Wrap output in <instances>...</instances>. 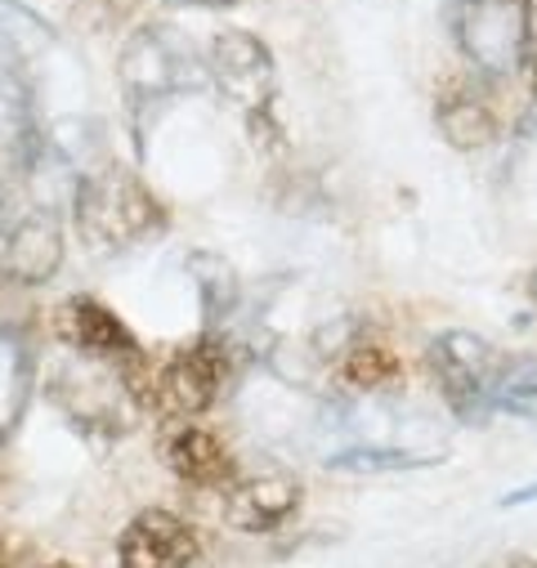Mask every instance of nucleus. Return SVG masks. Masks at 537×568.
I'll return each mask as SVG.
<instances>
[{"label":"nucleus","mask_w":537,"mask_h":568,"mask_svg":"<svg viewBox=\"0 0 537 568\" xmlns=\"http://www.w3.org/2000/svg\"><path fill=\"white\" fill-rule=\"evenodd\" d=\"M528 501H537V484H524V488H515V493L501 497V506H528Z\"/></svg>","instance_id":"21"},{"label":"nucleus","mask_w":537,"mask_h":568,"mask_svg":"<svg viewBox=\"0 0 537 568\" xmlns=\"http://www.w3.org/2000/svg\"><path fill=\"white\" fill-rule=\"evenodd\" d=\"M206 72L229 103L246 112L251 125H268V103L278 94V72L268 50L251 32H220L206 54Z\"/></svg>","instance_id":"6"},{"label":"nucleus","mask_w":537,"mask_h":568,"mask_svg":"<svg viewBox=\"0 0 537 568\" xmlns=\"http://www.w3.org/2000/svg\"><path fill=\"white\" fill-rule=\"evenodd\" d=\"M229 372H233L229 345L206 332L180 345L175 354H166L162 363H149L140 407H153L158 416H171V420H193L224 394Z\"/></svg>","instance_id":"2"},{"label":"nucleus","mask_w":537,"mask_h":568,"mask_svg":"<svg viewBox=\"0 0 537 568\" xmlns=\"http://www.w3.org/2000/svg\"><path fill=\"white\" fill-rule=\"evenodd\" d=\"M493 412L537 420V354L501 358V372H497V385H493Z\"/></svg>","instance_id":"14"},{"label":"nucleus","mask_w":537,"mask_h":568,"mask_svg":"<svg viewBox=\"0 0 537 568\" xmlns=\"http://www.w3.org/2000/svg\"><path fill=\"white\" fill-rule=\"evenodd\" d=\"M193 273H197V287H202L206 318H211V323H215V318H224V314H229V305H233V296H237V282H233L229 264H224V260H215V255H193Z\"/></svg>","instance_id":"17"},{"label":"nucleus","mask_w":537,"mask_h":568,"mask_svg":"<svg viewBox=\"0 0 537 568\" xmlns=\"http://www.w3.org/2000/svg\"><path fill=\"white\" fill-rule=\"evenodd\" d=\"M341 376H345V385L372 394V389H385V385L398 381V358L381 345H349L345 363H341Z\"/></svg>","instance_id":"15"},{"label":"nucleus","mask_w":537,"mask_h":568,"mask_svg":"<svg viewBox=\"0 0 537 568\" xmlns=\"http://www.w3.org/2000/svg\"><path fill=\"white\" fill-rule=\"evenodd\" d=\"M121 85H125V103H130L134 121H144L180 90H193L197 72H193V59L184 45H175L162 28H149L121 54Z\"/></svg>","instance_id":"5"},{"label":"nucleus","mask_w":537,"mask_h":568,"mask_svg":"<svg viewBox=\"0 0 537 568\" xmlns=\"http://www.w3.org/2000/svg\"><path fill=\"white\" fill-rule=\"evenodd\" d=\"M50 41L45 23H37L32 14H23L19 6H10V0H0V45L6 50H19V54H32Z\"/></svg>","instance_id":"18"},{"label":"nucleus","mask_w":537,"mask_h":568,"mask_svg":"<svg viewBox=\"0 0 537 568\" xmlns=\"http://www.w3.org/2000/svg\"><path fill=\"white\" fill-rule=\"evenodd\" d=\"M305 501V488L292 470L278 466H260V470H242L220 488V510L224 524L237 532H274L283 528Z\"/></svg>","instance_id":"7"},{"label":"nucleus","mask_w":537,"mask_h":568,"mask_svg":"<svg viewBox=\"0 0 537 568\" xmlns=\"http://www.w3.org/2000/svg\"><path fill=\"white\" fill-rule=\"evenodd\" d=\"M171 6H193V10H224V6H237V0H171Z\"/></svg>","instance_id":"22"},{"label":"nucleus","mask_w":537,"mask_h":568,"mask_svg":"<svg viewBox=\"0 0 537 568\" xmlns=\"http://www.w3.org/2000/svg\"><path fill=\"white\" fill-rule=\"evenodd\" d=\"M435 121H439L448 144L462 149V153L488 149L493 139H497V112L475 90H444L439 94V108H435Z\"/></svg>","instance_id":"12"},{"label":"nucleus","mask_w":537,"mask_h":568,"mask_svg":"<svg viewBox=\"0 0 537 568\" xmlns=\"http://www.w3.org/2000/svg\"><path fill=\"white\" fill-rule=\"evenodd\" d=\"M45 555L32 537L23 532H0V568H41Z\"/></svg>","instance_id":"19"},{"label":"nucleus","mask_w":537,"mask_h":568,"mask_svg":"<svg viewBox=\"0 0 537 568\" xmlns=\"http://www.w3.org/2000/svg\"><path fill=\"white\" fill-rule=\"evenodd\" d=\"M430 372L439 394L462 420H484L493 412V385L501 372V358L484 336L475 332H439L430 341Z\"/></svg>","instance_id":"4"},{"label":"nucleus","mask_w":537,"mask_h":568,"mask_svg":"<svg viewBox=\"0 0 537 568\" xmlns=\"http://www.w3.org/2000/svg\"><path fill=\"white\" fill-rule=\"evenodd\" d=\"M63 264V220L50 202L10 197L0 211V273L23 287L50 282Z\"/></svg>","instance_id":"3"},{"label":"nucleus","mask_w":537,"mask_h":568,"mask_svg":"<svg viewBox=\"0 0 537 568\" xmlns=\"http://www.w3.org/2000/svg\"><path fill=\"white\" fill-rule=\"evenodd\" d=\"M59 336H63L72 349H81L85 358L108 363L121 385H125V376L140 372L144 358H149V354L140 349V341L130 336V327H125L108 305H99L94 296H72V301H63V310H59Z\"/></svg>","instance_id":"9"},{"label":"nucleus","mask_w":537,"mask_h":568,"mask_svg":"<svg viewBox=\"0 0 537 568\" xmlns=\"http://www.w3.org/2000/svg\"><path fill=\"white\" fill-rule=\"evenodd\" d=\"M528 296L537 301V268H533V277H528Z\"/></svg>","instance_id":"24"},{"label":"nucleus","mask_w":537,"mask_h":568,"mask_svg":"<svg viewBox=\"0 0 537 568\" xmlns=\"http://www.w3.org/2000/svg\"><path fill=\"white\" fill-rule=\"evenodd\" d=\"M501 568H533L528 559H510V564H501Z\"/></svg>","instance_id":"25"},{"label":"nucleus","mask_w":537,"mask_h":568,"mask_svg":"<svg viewBox=\"0 0 537 568\" xmlns=\"http://www.w3.org/2000/svg\"><path fill=\"white\" fill-rule=\"evenodd\" d=\"M524 68H528V85L537 94V0H524Z\"/></svg>","instance_id":"20"},{"label":"nucleus","mask_w":537,"mask_h":568,"mask_svg":"<svg viewBox=\"0 0 537 568\" xmlns=\"http://www.w3.org/2000/svg\"><path fill=\"white\" fill-rule=\"evenodd\" d=\"M457 45L488 77H510L524 68V0H466Z\"/></svg>","instance_id":"8"},{"label":"nucleus","mask_w":537,"mask_h":568,"mask_svg":"<svg viewBox=\"0 0 537 568\" xmlns=\"http://www.w3.org/2000/svg\"><path fill=\"white\" fill-rule=\"evenodd\" d=\"M72 211H77V229H81L85 246L99 255L130 251V246H140L166 229L162 202L125 166H99L94 175H85L77 184Z\"/></svg>","instance_id":"1"},{"label":"nucleus","mask_w":537,"mask_h":568,"mask_svg":"<svg viewBox=\"0 0 537 568\" xmlns=\"http://www.w3.org/2000/svg\"><path fill=\"white\" fill-rule=\"evenodd\" d=\"M23 398H28V358L14 341L0 336V439L19 420Z\"/></svg>","instance_id":"16"},{"label":"nucleus","mask_w":537,"mask_h":568,"mask_svg":"<svg viewBox=\"0 0 537 568\" xmlns=\"http://www.w3.org/2000/svg\"><path fill=\"white\" fill-rule=\"evenodd\" d=\"M197 532L171 510H140L116 537V568H193Z\"/></svg>","instance_id":"10"},{"label":"nucleus","mask_w":537,"mask_h":568,"mask_svg":"<svg viewBox=\"0 0 537 568\" xmlns=\"http://www.w3.org/2000/svg\"><path fill=\"white\" fill-rule=\"evenodd\" d=\"M41 568H72V564H68V559H45Z\"/></svg>","instance_id":"23"},{"label":"nucleus","mask_w":537,"mask_h":568,"mask_svg":"<svg viewBox=\"0 0 537 568\" xmlns=\"http://www.w3.org/2000/svg\"><path fill=\"white\" fill-rule=\"evenodd\" d=\"M158 457L175 479H184L193 488H224L237 475V462L224 448V439L202 430L193 420H171V430L158 444Z\"/></svg>","instance_id":"11"},{"label":"nucleus","mask_w":537,"mask_h":568,"mask_svg":"<svg viewBox=\"0 0 537 568\" xmlns=\"http://www.w3.org/2000/svg\"><path fill=\"white\" fill-rule=\"evenodd\" d=\"M444 457L435 453H408V448H376V444H358V448H345L336 457H327V470H341V475H403V470H426V466H439Z\"/></svg>","instance_id":"13"}]
</instances>
